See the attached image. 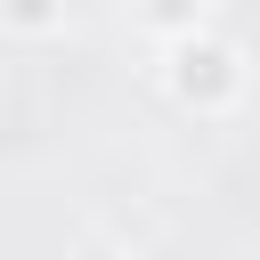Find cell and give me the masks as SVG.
I'll return each instance as SVG.
<instances>
[{
	"mask_svg": "<svg viewBox=\"0 0 260 260\" xmlns=\"http://www.w3.org/2000/svg\"><path fill=\"white\" fill-rule=\"evenodd\" d=\"M154 81H162V98H171L179 114L228 122V114L252 98V57H244V41H228V32L211 24V32H187V41L154 49Z\"/></svg>",
	"mask_w": 260,
	"mask_h": 260,
	"instance_id": "cell-1",
	"label": "cell"
},
{
	"mask_svg": "<svg viewBox=\"0 0 260 260\" xmlns=\"http://www.w3.org/2000/svg\"><path fill=\"white\" fill-rule=\"evenodd\" d=\"M138 32L154 49H171L187 32H211V0H138Z\"/></svg>",
	"mask_w": 260,
	"mask_h": 260,
	"instance_id": "cell-2",
	"label": "cell"
},
{
	"mask_svg": "<svg viewBox=\"0 0 260 260\" xmlns=\"http://www.w3.org/2000/svg\"><path fill=\"white\" fill-rule=\"evenodd\" d=\"M73 24V0H0V32L8 41H57Z\"/></svg>",
	"mask_w": 260,
	"mask_h": 260,
	"instance_id": "cell-3",
	"label": "cell"
},
{
	"mask_svg": "<svg viewBox=\"0 0 260 260\" xmlns=\"http://www.w3.org/2000/svg\"><path fill=\"white\" fill-rule=\"evenodd\" d=\"M65 260H130V244H114V236H81Z\"/></svg>",
	"mask_w": 260,
	"mask_h": 260,
	"instance_id": "cell-4",
	"label": "cell"
},
{
	"mask_svg": "<svg viewBox=\"0 0 260 260\" xmlns=\"http://www.w3.org/2000/svg\"><path fill=\"white\" fill-rule=\"evenodd\" d=\"M0 106H8V65H0Z\"/></svg>",
	"mask_w": 260,
	"mask_h": 260,
	"instance_id": "cell-5",
	"label": "cell"
}]
</instances>
